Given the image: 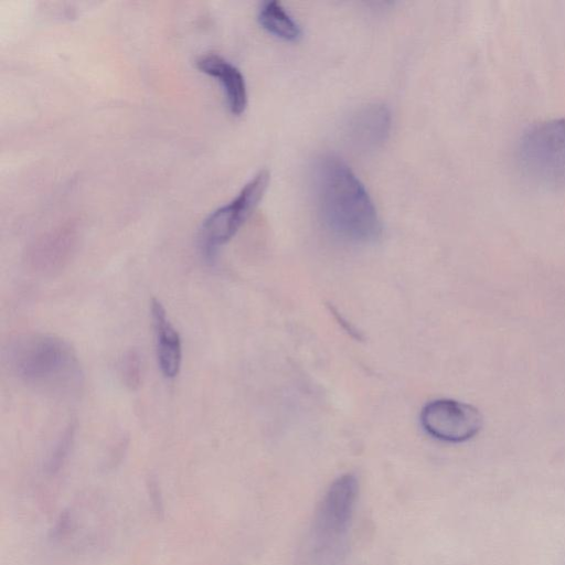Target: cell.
<instances>
[{
  "label": "cell",
  "mask_w": 565,
  "mask_h": 565,
  "mask_svg": "<svg viewBox=\"0 0 565 565\" xmlns=\"http://www.w3.org/2000/svg\"><path fill=\"white\" fill-rule=\"evenodd\" d=\"M151 319L156 335L157 359L161 373L167 379L175 377L181 369L182 344L162 303L152 299Z\"/></svg>",
  "instance_id": "cell-9"
},
{
  "label": "cell",
  "mask_w": 565,
  "mask_h": 565,
  "mask_svg": "<svg viewBox=\"0 0 565 565\" xmlns=\"http://www.w3.org/2000/svg\"><path fill=\"white\" fill-rule=\"evenodd\" d=\"M195 65L201 72L222 84L228 109L233 115L239 116L245 111L248 103L247 85L238 67L213 52L199 55Z\"/></svg>",
  "instance_id": "cell-8"
},
{
  "label": "cell",
  "mask_w": 565,
  "mask_h": 565,
  "mask_svg": "<svg viewBox=\"0 0 565 565\" xmlns=\"http://www.w3.org/2000/svg\"><path fill=\"white\" fill-rule=\"evenodd\" d=\"M359 494V482L354 475L337 478L323 494L313 518V548L322 561L335 562L350 526ZM333 565V564H332Z\"/></svg>",
  "instance_id": "cell-4"
},
{
  "label": "cell",
  "mask_w": 565,
  "mask_h": 565,
  "mask_svg": "<svg viewBox=\"0 0 565 565\" xmlns=\"http://www.w3.org/2000/svg\"><path fill=\"white\" fill-rule=\"evenodd\" d=\"M420 424L428 435L438 440L462 443L479 433L482 427V416L470 404L439 398L423 407Z\"/></svg>",
  "instance_id": "cell-6"
},
{
  "label": "cell",
  "mask_w": 565,
  "mask_h": 565,
  "mask_svg": "<svg viewBox=\"0 0 565 565\" xmlns=\"http://www.w3.org/2000/svg\"><path fill=\"white\" fill-rule=\"evenodd\" d=\"M6 358L20 381L44 393L71 395L83 385V371L74 350L55 335H19L10 342Z\"/></svg>",
  "instance_id": "cell-2"
},
{
  "label": "cell",
  "mask_w": 565,
  "mask_h": 565,
  "mask_svg": "<svg viewBox=\"0 0 565 565\" xmlns=\"http://www.w3.org/2000/svg\"><path fill=\"white\" fill-rule=\"evenodd\" d=\"M311 181L319 217L331 235L354 245L380 237L382 223L374 202L341 158L330 153L318 157Z\"/></svg>",
  "instance_id": "cell-1"
},
{
  "label": "cell",
  "mask_w": 565,
  "mask_h": 565,
  "mask_svg": "<svg viewBox=\"0 0 565 565\" xmlns=\"http://www.w3.org/2000/svg\"><path fill=\"white\" fill-rule=\"evenodd\" d=\"M391 127L388 107L382 103H370L350 114L344 122L343 135L352 148L367 152L386 141Z\"/></svg>",
  "instance_id": "cell-7"
},
{
  "label": "cell",
  "mask_w": 565,
  "mask_h": 565,
  "mask_svg": "<svg viewBox=\"0 0 565 565\" xmlns=\"http://www.w3.org/2000/svg\"><path fill=\"white\" fill-rule=\"evenodd\" d=\"M269 180V171L259 170L231 202L216 209L204 220L199 232V246L207 262L216 258L218 250L252 215L265 195Z\"/></svg>",
  "instance_id": "cell-5"
},
{
  "label": "cell",
  "mask_w": 565,
  "mask_h": 565,
  "mask_svg": "<svg viewBox=\"0 0 565 565\" xmlns=\"http://www.w3.org/2000/svg\"><path fill=\"white\" fill-rule=\"evenodd\" d=\"M119 375L124 384L136 390L142 381V359L136 350H130L124 354L119 363Z\"/></svg>",
  "instance_id": "cell-12"
},
{
  "label": "cell",
  "mask_w": 565,
  "mask_h": 565,
  "mask_svg": "<svg viewBox=\"0 0 565 565\" xmlns=\"http://www.w3.org/2000/svg\"><path fill=\"white\" fill-rule=\"evenodd\" d=\"M257 20L264 30L285 42H297L302 36L298 22L276 0L262 3Z\"/></svg>",
  "instance_id": "cell-11"
},
{
  "label": "cell",
  "mask_w": 565,
  "mask_h": 565,
  "mask_svg": "<svg viewBox=\"0 0 565 565\" xmlns=\"http://www.w3.org/2000/svg\"><path fill=\"white\" fill-rule=\"evenodd\" d=\"M75 246L72 231L63 230L41 238L31 248L28 262L32 270L42 276L58 273L68 263Z\"/></svg>",
  "instance_id": "cell-10"
},
{
  "label": "cell",
  "mask_w": 565,
  "mask_h": 565,
  "mask_svg": "<svg viewBox=\"0 0 565 565\" xmlns=\"http://www.w3.org/2000/svg\"><path fill=\"white\" fill-rule=\"evenodd\" d=\"M519 160L534 182L548 189H565V118L529 127L519 142Z\"/></svg>",
  "instance_id": "cell-3"
},
{
  "label": "cell",
  "mask_w": 565,
  "mask_h": 565,
  "mask_svg": "<svg viewBox=\"0 0 565 565\" xmlns=\"http://www.w3.org/2000/svg\"><path fill=\"white\" fill-rule=\"evenodd\" d=\"M73 439V427L70 426L63 434V436L60 438L57 445L55 446V449L50 458L49 467L53 471L54 469H57L65 458L71 441Z\"/></svg>",
  "instance_id": "cell-13"
}]
</instances>
